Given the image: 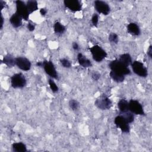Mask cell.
Masks as SVG:
<instances>
[{"mask_svg": "<svg viewBox=\"0 0 152 152\" xmlns=\"http://www.w3.org/2000/svg\"><path fill=\"white\" fill-rule=\"evenodd\" d=\"M109 66L111 71L123 75H129L131 74V71L129 68L121 63L118 59H115L110 61L109 64Z\"/></svg>", "mask_w": 152, "mask_h": 152, "instance_id": "obj_1", "label": "cell"}, {"mask_svg": "<svg viewBox=\"0 0 152 152\" xmlns=\"http://www.w3.org/2000/svg\"><path fill=\"white\" fill-rule=\"evenodd\" d=\"M94 104L99 109L108 110L111 108L112 102L105 94H102L96 99Z\"/></svg>", "mask_w": 152, "mask_h": 152, "instance_id": "obj_2", "label": "cell"}, {"mask_svg": "<svg viewBox=\"0 0 152 152\" xmlns=\"http://www.w3.org/2000/svg\"><path fill=\"white\" fill-rule=\"evenodd\" d=\"M90 51L93 59L97 62L102 61L107 56L106 52L99 45H94L90 48Z\"/></svg>", "mask_w": 152, "mask_h": 152, "instance_id": "obj_3", "label": "cell"}, {"mask_svg": "<svg viewBox=\"0 0 152 152\" xmlns=\"http://www.w3.org/2000/svg\"><path fill=\"white\" fill-rule=\"evenodd\" d=\"M27 83L24 75L21 73H17L11 77V84L14 88H21L26 86Z\"/></svg>", "mask_w": 152, "mask_h": 152, "instance_id": "obj_4", "label": "cell"}, {"mask_svg": "<svg viewBox=\"0 0 152 152\" xmlns=\"http://www.w3.org/2000/svg\"><path fill=\"white\" fill-rule=\"evenodd\" d=\"M131 67L133 72L137 75L141 77H146L148 75L147 68L143 63L138 61H135L132 62Z\"/></svg>", "mask_w": 152, "mask_h": 152, "instance_id": "obj_5", "label": "cell"}, {"mask_svg": "<svg viewBox=\"0 0 152 152\" xmlns=\"http://www.w3.org/2000/svg\"><path fill=\"white\" fill-rule=\"evenodd\" d=\"M16 13L18 14L24 20H27L29 17V13L27 8L26 4L22 1H16Z\"/></svg>", "mask_w": 152, "mask_h": 152, "instance_id": "obj_6", "label": "cell"}, {"mask_svg": "<svg viewBox=\"0 0 152 152\" xmlns=\"http://www.w3.org/2000/svg\"><path fill=\"white\" fill-rule=\"evenodd\" d=\"M128 109L129 111L132 113L138 115H145L142 106L138 101L136 100H131L128 102Z\"/></svg>", "mask_w": 152, "mask_h": 152, "instance_id": "obj_7", "label": "cell"}, {"mask_svg": "<svg viewBox=\"0 0 152 152\" xmlns=\"http://www.w3.org/2000/svg\"><path fill=\"white\" fill-rule=\"evenodd\" d=\"M43 67L46 73L50 77L55 79L58 78V74L56 68L52 61L45 60L43 62Z\"/></svg>", "mask_w": 152, "mask_h": 152, "instance_id": "obj_8", "label": "cell"}, {"mask_svg": "<svg viewBox=\"0 0 152 152\" xmlns=\"http://www.w3.org/2000/svg\"><path fill=\"white\" fill-rule=\"evenodd\" d=\"M114 123L116 126L119 128L123 132L128 133L129 132V125L122 115L117 116L114 119Z\"/></svg>", "mask_w": 152, "mask_h": 152, "instance_id": "obj_9", "label": "cell"}, {"mask_svg": "<svg viewBox=\"0 0 152 152\" xmlns=\"http://www.w3.org/2000/svg\"><path fill=\"white\" fill-rule=\"evenodd\" d=\"M94 6L95 10L100 14L103 15H107L110 12V8L109 5L104 1L97 0L94 2Z\"/></svg>", "mask_w": 152, "mask_h": 152, "instance_id": "obj_10", "label": "cell"}, {"mask_svg": "<svg viewBox=\"0 0 152 152\" xmlns=\"http://www.w3.org/2000/svg\"><path fill=\"white\" fill-rule=\"evenodd\" d=\"M16 65L21 70L27 71L31 68L30 61L25 57H17L16 58Z\"/></svg>", "mask_w": 152, "mask_h": 152, "instance_id": "obj_11", "label": "cell"}, {"mask_svg": "<svg viewBox=\"0 0 152 152\" xmlns=\"http://www.w3.org/2000/svg\"><path fill=\"white\" fill-rule=\"evenodd\" d=\"M64 4L71 11L77 12L81 10V4L78 0H65Z\"/></svg>", "mask_w": 152, "mask_h": 152, "instance_id": "obj_12", "label": "cell"}, {"mask_svg": "<svg viewBox=\"0 0 152 152\" xmlns=\"http://www.w3.org/2000/svg\"><path fill=\"white\" fill-rule=\"evenodd\" d=\"M22 18L16 12L13 14L10 18V22L14 28H18L22 25Z\"/></svg>", "mask_w": 152, "mask_h": 152, "instance_id": "obj_13", "label": "cell"}, {"mask_svg": "<svg viewBox=\"0 0 152 152\" xmlns=\"http://www.w3.org/2000/svg\"><path fill=\"white\" fill-rule=\"evenodd\" d=\"M77 59L79 64L84 68H88L92 66L91 62L81 53H79L78 54Z\"/></svg>", "mask_w": 152, "mask_h": 152, "instance_id": "obj_14", "label": "cell"}, {"mask_svg": "<svg viewBox=\"0 0 152 152\" xmlns=\"http://www.w3.org/2000/svg\"><path fill=\"white\" fill-rule=\"evenodd\" d=\"M128 32L133 36H139L141 33V30L139 26L134 23H130L127 26Z\"/></svg>", "mask_w": 152, "mask_h": 152, "instance_id": "obj_15", "label": "cell"}, {"mask_svg": "<svg viewBox=\"0 0 152 152\" xmlns=\"http://www.w3.org/2000/svg\"><path fill=\"white\" fill-rule=\"evenodd\" d=\"M3 62L8 67L11 68L16 65V58L11 54L5 55L2 59Z\"/></svg>", "mask_w": 152, "mask_h": 152, "instance_id": "obj_16", "label": "cell"}, {"mask_svg": "<svg viewBox=\"0 0 152 152\" xmlns=\"http://www.w3.org/2000/svg\"><path fill=\"white\" fill-rule=\"evenodd\" d=\"M121 63H122L125 66H128L131 65L132 61L131 55L129 53H124L120 55L119 59H118Z\"/></svg>", "mask_w": 152, "mask_h": 152, "instance_id": "obj_17", "label": "cell"}, {"mask_svg": "<svg viewBox=\"0 0 152 152\" xmlns=\"http://www.w3.org/2000/svg\"><path fill=\"white\" fill-rule=\"evenodd\" d=\"M12 148L14 151L16 152H25L27 151L26 145L22 142H18L12 144Z\"/></svg>", "mask_w": 152, "mask_h": 152, "instance_id": "obj_18", "label": "cell"}, {"mask_svg": "<svg viewBox=\"0 0 152 152\" xmlns=\"http://www.w3.org/2000/svg\"><path fill=\"white\" fill-rule=\"evenodd\" d=\"M26 6L29 14H31L38 9L37 2L36 1H28L26 3Z\"/></svg>", "mask_w": 152, "mask_h": 152, "instance_id": "obj_19", "label": "cell"}, {"mask_svg": "<svg viewBox=\"0 0 152 152\" xmlns=\"http://www.w3.org/2000/svg\"><path fill=\"white\" fill-rule=\"evenodd\" d=\"M109 75L110 78L116 83H122L125 80V75H121L117 72H115L113 71H111L109 73Z\"/></svg>", "mask_w": 152, "mask_h": 152, "instance_id": "obj_20", "label": "cell"}, {"mask_svg": "<svg viewBox=\"0 0 152 152\" xmlns=\"http://www.w3.org/2000/svg\"><path fill=\"white\" fill-rule=\"evenodd\" d=\"M119 110L121 113H125L129 111L128 102L125 99H121L118 103Z\"/></svg>", "mask_w": 152, "mask_h": 152, "instance_id": "obj_21", "label": "cell"}, {"mask_svg": "<svg viewBox=\"0 0 152 152\" xmlns=\"http://www.w3.org/2000/svg\"><path fill=\"white\" fill-rule=\"evenodd\" d=\"M54 31L58 34H61L65 31V27L59 22H56L53 26Z\"/></svg>", "mask_w": 152, "mask_h": 152, "instance_id": "obj_22", "label": "cell"}, {"mask_svg": "<svg viewBox=\"0 0 152 152\" xmlns=\"http://www.w3.org/2000/svg\"><path fill=\"white\" fill-rule=\"evenodd\" d=\"M124 115H122L125 119L126 120V121L128 123V124H131L132 122H134V116L133 115L132 113H131V112H129V111H128L126 112L125 113H122Z\"/></svg>", "mask_w": 152, "mask_h": 152, "instance_id": "obj_23", "label": "cell"}, {"mask_svg": "<svg viewBox=\"0 0 152 152\" xmlns=\"http://www.w3.org/2000/svg\"><path fill=\"white\" fill-rule=\"evenodd\" d=\"M69 106L72 110H76L78 109V107L80 106V103L76 100L71 99L69 101Z\"/></svg>", "mask_w": 152, "mask_h": 152, "instance_id": "obj_24", "label": "cell"}, {"mask_svg": "<svg viewBox=\"0 0 152 152\" xmlns=\"http://www.w3.org/2000/svg\"><path fill=\"white\" fill-rule=\"evenodd\" d=\"M109 41L110 42V43H115V44H116L118 43V41H119V39H118V35L115 33H111L109 36Z\"/></svg>", "mask_w": 152, "mask_h": 152, "instance_id": "obj_25", "label": "cell"}, {"mask_svg": "<svg viewBox=\"0 0 152 152\" xmlns=\"http://www.w3.org/2000/svg\"><path fill=\"white\" fill-rule=\"evenodd\" d=\"M48 83H49V87H50V88L51 89L52 91L53 92V93H56L58 91L59 88H58V86L56 85V84L51 79H49V81H48Z\"/></svg>", "mask_w": 152, "mask_h": 152, "instance_id": "obj_26", "label": "cell"}, {"mask_svg": "<svg viewBox=\"0 0 152 152\" xmlns=\"http://www.w3.org/2000/svg\"><path fill=\"white\" fill-rule=\"evenodd\" d=\"M60 62L61 65L63 66V67L66 68H69L71 66V62L66 58H62L60 60Z\"/></svg>", "mask_w": 152, "mask_h": 152, "instance_id": "obj_27", "label": "cell"}, {"mask_svg": "<svg viewBox=\"0 0 152 152\" xmlns=\"http://www.w3.org/2000/svg\"><path fill=\"white\" fill-rule=\"evenodd\" d=\"M98 21H99V16H98V15L97 14H94L92 16V18H91L92 24H93L94 26L97 27Z\"/></svg>", "mask_w": 152, "mask_h": 152, "instance_id": "obj_28", "label": "cell"}, {"mask_svg": "<svg viewBox=\"0 0 152 152\" xmlns=\"http://www.w3.org/2000/svg\"><path fill=\"white\" fill-rule=\"evenodd\" d=\"M27 29H28L30 31H33L35 29V26H34L33 23H30V22H29V23L27 24Z\"/></svg>", "mask_w": 152, "mask_h": 152, "instance_id": "obj_29", "label": "cell"}, {"mask_svg": "<svg viewBox=\"0 0 152 152\" xmlns=\"http://www.w3.org/2000/svg\"><path fill=\"white\" fill-rule=\"evenodd\" d=\"M91 77H92V78H93V80H94V81H97V80H99V79L100 78V75L99 73L94 72V73L92 74Z\"/></svg>", "mask_w": 152, "mask_h": 152, "instance_id": "obj_30", "label": "cell"}, {"mask_svg": "<svg viewBox=\"0 0 152 152\" xmlns=\"http://www.w3.org/2000/svg\"><path fill=\"white\" fill-rule=\"evenodd\" d=\"M147 55L149 56L150 58H151L152 57V46L150 45L147 50Z\"/></svg>", "mask_w": 152, "mask_h": 152, "instance_id": "obj_31", "label": "cell"}, {"mask_svg": "<svg viewBox=\"0 0 152 152\" xmlns=\"http://www.w3.org/2000/svg\"><path fill=\"white\" fill-rule=\"evenodd\" d=\"M72 48L75 50H79V45L77 42H73L72 43Z\"/></svg>", "mask_w": 152, "mask_h": 152, "instance_id": "obj_32", "label": "cell"}, {"mask_svg": "<svg viewBox=\"0 0 152 152\" xmlns=\"http://www.w3.org/2000/svg\"><path fill=\"white\" fill-rule=\"evenodd\" d=\"M7 6V4L5 2L3 1H0V7H1V10H2L3 8H5Z\"/></svg>", "mask_w": 152, "mask_h": 152, "instance_id": "obj_33", "label": "cell"}, {"mask_svg": "<svg viewBox=\"0 0 152 152\" xmlns=\"http://www.w3.org/2000/svg\"><path fill=\"white\" fill-rule=\"evenodd\" d=\"M40 13L42 16H45L47 13V10L45 8H41L40 10Z\"/></svg>", "mask_w": 152, "mask_h": 152, "instance_id": "obj_34", "label": "cell"}, {"mask_svg": "<svg viewBox=\"0 0 152 152\" xmlns=\"http://www.w3.org/2000/svg\"><path fill=\"white\" fill-rule=\"evenodd\" d=\"M4 17L2 15V14H1V23H0V29H2L3 27V25H4Z\"/></svg>", "mask_w": 152, "mask_h": 152, "instance_id": "obj_35", "label": "cell"}, {"mask_svg": "<svg viewBox=\"0 0 152 152\" xmlns=\"http://www.w3.org/2000/svg\"><path fill=\"white\" fill-rule=\"evenodd\" d=\"M36 65L37 66H43V62H37L36 63Z\"/></svg>", "mask_w": 152, "mask_h": 152, "instance_id": "obj_36", "label": "cell"}]
</instances>
